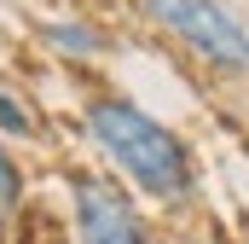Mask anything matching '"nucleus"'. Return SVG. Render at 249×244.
<instances>
[{"instance_id":"20e7f679","label":"nucleus","mask_w":249,"mask_h":244,"mask_svg":"<svg viewBox=\"0 0 249 244\" xmlns=\"http://www.w3.org/2000/svg\"><path fill=\"white\" fill-rule=\"evenodd\" d=\"M23 209H29V198H23V169H18L12 145L0 140V244H12L18 221H23Z\"/></svg>"},{"instance_id":"39448f33","label":"nucleus","mask_w":249,"mask_h":244,"mask_svg":"<svg viewBox=\"0 0 249 244\" xmlns=\"http://www.w3.org/2000/svg\"><path fill=\"white\" fill-rule=\"evenodd\" d=\"M41 41H53L58 53H70V59H93V53H105V29H93V23H64V18H47L41 23Z\"/></svg>"},{"instance_id":"7ed1b4c3","label":"nucleus","mask_w":249,"mask_h":244,"mask_svg":"<svg viewBox=\"0 0 249 244\" xmlns=\"http://www.w3.org/2000/svg\"><path fill=\"white\" fill-rule=\"evenodd\" d=\"M70 233L75 244H162L139 198L105 169H70Z\"/></svg>"},{"instance_id":"f257e3e1","label":"nucleus","mask_w":249,"mask_h":244,"mask_svg":"<svg viewBox=\"0 0 249 244\" xmlns=\"http://www.w3.org/2000/svg\"><path fill=\"white\" fill-rule=\"evenodd\" d=\"M81 122H87V140L99 145V157L110 163V175L133 198H145L162 215H191L197 209L203 169H197V151L180 128H168L162 117H151L145 105H133L122 93L87 99Z\"/></svg>"},{"instance_id":"0eeeda50","label":"nucleus","mask_w":249,"mask_h":244,"mask_svg":"<svg viewBox=\"0 0 249 244\" xmlns=\"http://www.w3.org/2000/svg\"><path fill=\"white\" fill-rule=\"evenodd\" d=\"M244 244H249V221H244Z\"/></svg>"},{"instance_id":"f03ea898","label":"nucleus","mask_w":249,"mask_h":244,"mask_svg":"<svg viewBox=\"0 0 249 244\" xmlns=\"http://www.w3.org/2000/svg\"><path fill=\"white\" fill-rule=\"evenodd\" d=\"M139 12L162 35H174L180 47H191L214 76L249 81V23L226 0H139Z\"/></svg>"},{"instance_id":"423d86ee","label":"nucleus","mask_w":249,"mask_h":244,"mask_svg":"<svg viewBox=\"0 0 249 244\" xmlns=\"http://www.w3.org/2000/svg\"><path fill=\"white\" fill-rule=\"evenodd\" d=\"M35 134V117L18 93H0V140H29Z\"/></svg>"},{"instance_id":"6e6552de","label":"nucleus","mask_w":249,"mask_h":244,"mask_svg":"<svg viewBox=\"0 0 249 244\" xmlns=\"http://www.w3.org/2000/svg\"><path fill=\"white\" fill-rule=\"evenodd\" d=\"M162 244H168V239H162Z\"/></svg>"}]
</instances>
